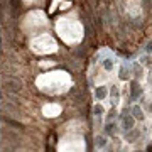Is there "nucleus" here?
Listing matches in <instances>:
<instances>
[{
  "mask_svg": "<svg viewBox=\"0 0 152 152\" xmlns=\"http://www.w3.org/2000/svg\"><path fill=\"white\" fill-rule=\"evenodd\" d=\"M134 125H135V118H134V115H125L124 118H122V130L124 132H129L134 129Z\"/></svg>",
  "mask_w": 152,
  "mask_h": 152,
  "instance_id": "1",
  "label": "nucleus"
},
{
  "mask_svg": "<svg viewBox=\"0 0 152 152\" xmlns=\"http://www.w3.org/2000/svg\"><path fill=\"white\" fill-rule=\"evenodd\" d=\"M5 88L12 93H19L22 90L20 81H17V80H9V81H5Z\"/></svg>",
  "mask_w": 152,
  "mask_h": 152,
  "instance_id": "2",
  "label": "nucleus"
},
{
  "mask_svg": "<svg viewBox=\"0 0 152 152\" xmlns=\"http://www.w3.org/2000/svg\"><path fill=\"white\" fill-rule=\"evenodd\" d=\"M130 76H132V69L129 68V66H120V71H118V78L120 80L127 81V80H130Z\"/></svg>",
  "mask_w": 152,
  "mask_h": 152,
  "instance_id": "3",
  "label": "nucleus"
},
{
  "mask_svg": "<svg viewBox=\"0 0 152 152\" xmlns=\"http://www.w3.org/2000/svg\"><path fill=\"white\" fill-rule=\"evenodd\" d=\"M130 113L134 115V118L135 120H144L145 118V115H144V112H142V108L139 107V105H134V107H132Z\"/></svg>",
  "mask_w": 152,
  "mask_h": 152,
  "instance_id": "4",
  "label": "nucleus"
},
{
  "mask_svg": "<svg viewBox=\"0 0 152 152\" xmlns=\"http://www.w3.org/2000/svg\"><path fill=\"white\" fill-rule=\"evenodd\" d=\"M130 93H132V98H137V96H140L142 95V88H140V85L137 81H134L130 85Z\"/></svg>",
  "mask_w": 152,
  "mask_h": 152,
  "instance_id": "5",
  "label": "nucleus"
},
{
  "mask_svg": "<svg viewBox=\"0 0 152 152\" xmlns=\"http://www.w3.org/2000/svg\"><path fill=\"white\" fill-rule=\"evenodd\" d=\"M115 130H117V124H115V122H112V120H110L108 124L105 125V132H107L108 135H113V134H115Z\"/></svg>",
  "mask_w": 152,
  "mask_h": 152,
  "instance_id": "6",
  "label": "nucleus"
},
{
  "mask_svg": "<svg viewBox=\"0 0 152 152\" xmlns=\"http://www.w3.org/2000/svg\"><path fill=\"white\" fill-rule=\"evenodd\" d=\"M95 96H96L98 100H103V98L107 96V88L105 86H98L96 90H95Z\"/></svg>",
  "mask_w": 152,
  "mask_h": 152,
  "instance_id": "7",
  "label": "nucleus"
},
{
  "mask_svg": "<svg viewBox=\"0 0 152 152\" xmlns=\"http://www.w3.org/2000/svg\"><path fill=\"white\" fill-rule=\"evenodd\" d=\"M93 113H95V117H98V118H102V117H103V113H105L103 107H102L100 103H96L95 107H93Z\"/></svg>",
  "mask_w": 152,
  "mask_h": 152,
  "instance_id": "8",
  "label": "nucleus"
},
{
  "mask_svg": "<svg viewBox=\"0 0 152 152\" xmlns=\"http://www.w3.org/2000/svg\"><path fill=\"white\" fill-rule=\"evenodd\" d=\"M95 144H96V147H98V149H103V147L107 145V137H103V135H98L96 139H95Z\"/></svg>",
  "mask_w": 152,
  "mask_h": 152,
  "instance_id": "9",
  "label": "nucleus"
},
{
  "mask_svg": "<svg viewBox=\"0 0 152 152\" xmlns=\"http://www.w3.org/2000/svg\"><path fill=\"white\" fill-rule=\"evenodd\" d=\"M103 68L107 71H110L112 68H113V59L112 58H107V59H103Z\"/></svg>",
  "mask_w": 152,
  "mask_h": 152,
  "instance_id": "10",
  "label": "nucleus"
},
{
  "mask_svg": "<svg viewBox=\"0 0 152 152\" xmlns=\"http://www.w3.org/2000/svg\"><path fill=\"white\" fill-rule=\"evenodd\" d=\"M110 95H112V98H113V102H118V88L115 86V85H112V90H110Z\"/></svg>",
  "mask_w": 152,
  "mask_h": 152,
  "instance_id": "11",
  "label": "nucleus"
},
{
  "mask_svg": "<svg viewBox=\"0 0 152 152\" xmlns=\"http://www.w3.org/2000/svg\"><path fill=\"white\" fill-rule=\"evenodd\" d=\"M132 71H134V75H135L137 78H142V66L140 64H134Z\"/></svg>",
  "mask_w": 152,
  "mask_h": 152,
  "instance_id": "12",
  "label": "nucleus"
},
{
  "mask_svg": "<svg viewBox=\"0 0 152 152\" xmlns=\"http://www.w3.org/2000/svg\"><path fill=\"white\" fill-rule=\"evenodd\" d=\"M145 51H147V53H152V41H149V42H147Z\"/></svg>",
  "mask_w": 152,
  "mask_h": 152,
  "instance_id": "13",
  "label": "nucleus"
},
{
  "mask_svg": "<svg viewBox=\"0 0 152 152\" xmlns=\"http://www.w3.org/2000/svg\"><path fill=\"white\" fill-rule=\"evenodd\" d=\"M151 112H152V103H151Z\"/></svg>",
  "mask_w": 152,
  "mask_h": 152,
  "instance_id": "14",
  "label": "nucleus"
},
{
  "mask_svg": "<svg viewBox=\"0 0 152 152\" xmlns=\"http://www.w3.org/2000/svg\"><path fill=\"white\" fill-rule=\"evenodd\" d=\"M151 83H152V76H151Z\"/></svg>",
  "mask_w": 152,
  "mask_h": 152,
  "instance_id": "15",
  "label": "nucleus"
}]
</instances>
